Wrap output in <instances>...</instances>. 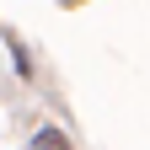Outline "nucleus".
<instances>
[{"label": "nucleus", "instance_id": "obj_1", "mask_svg": "<svg viewBox=\"0 0 150 150\" xmlns=\"http://www.w3.org/2000/svg\"><path fill=\"white\" fill-rule=\"evenodd\" d=\"M27 150H70V139L59 134V129H38V134H32V145Z\"/></svg>", "mask_w": 150, "mask_h": 150}]
</instances>
